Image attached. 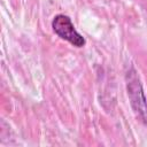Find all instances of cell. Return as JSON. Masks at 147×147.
<instances>
[{
	"mask_svg": "<svg viewBox=\"0 0 147 147\" xmlns=\"http://www.w3.org/2000/svg\"><path fill=\"white\" fill-rule=\"evenodd\" d=\"M126 88L131 101V106L137 113V115L141 118V121H144V123L147 124V102L145 94L142 92L141 84L133 68L126 74Z\"/></svg>",
	"mask_w": 147,
	"mask_h": 147,
	"instance_id": "6da1fadb",
	"label": "cell"
},
{
	"mask_svg": "<svg viewBox=\"0 0 147 147\" xmlns=\"http://www.w3.org/2000/svg\"><path fill=\"white\" fill-rule=\"evenodd\" d=\"M53 31L63 40H67L75 47H83L85 45V38L75 29L70 17L64 14H57L52 21Z\"/></svg>",
	"mask_w": 147,
	"mask_h": 147,
	"instance_id": "7a4b0ae2",
	"label": "cell"
}]
</instances>
